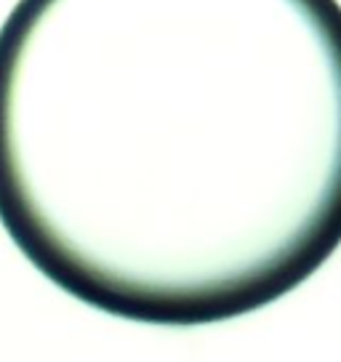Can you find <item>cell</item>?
Returning a JSON list of instances; mask_svg holds the SVG:
<instances>
[{
    "label": "cell",
    "instance_id": "1",
    "mask_svg": "<svg viewBox=\"0 0 341 362\" xmlns=\"http://www.w3.org/2000/svg\"><path fill=\"white\" fill-rule=\"evenodd\" d=\"M0 205L80 301L147 325L272 304L341 245V30L307 51H134L33 78L0 67Z\"/></svg>",
    "mask_w": 341,
    "mask_h": 362
}]
</instances>
